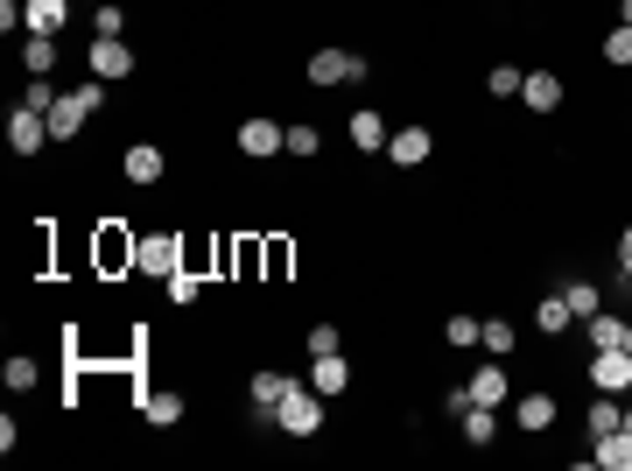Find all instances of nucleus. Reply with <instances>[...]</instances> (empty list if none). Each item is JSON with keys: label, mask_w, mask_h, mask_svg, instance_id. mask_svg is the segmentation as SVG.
<instances>
[{"label": "nucleus", "mask_w": 632, "mask_h": 471, "mask_svg": "<svg viewBox=\"0 0 632 471\" xmlns=\"http://www.w3.org/2000/svg\"><path fill=\"white\" fill-rule=\"evenodd\" d=\"M239 156H246V162L289 156V127H281L275 113H246V120H239Z\"/></svg>", "instance_id": "obj_1"}, {"label": "nucleus", "mask_w": 632, "mask_h": 471, "mask_svg": "<svg viewBox=\"0 0 632 471\" xmlns=\"http://www.w3.org/2000/svg\"><path fill=\"white\" fill-rule=\"evenodd\" d=\"M99 113V85H78V92H64V99L50 106V141H71V135H85V120Z\"/></svg>", "instance_id": "obj_2"}, {"label": "nucleus", "mask_w": 632, "mask_h": 471, "mask_svg": "<svg viewBox=\"0 0 632 471\" xmlns=\"http://www.w3.org/2000/svg\"><path fill=\"white\" fill-rule=\"evenodd\" d=\"M275 422L289 429V437H317V429H323V394H317L310 381H302V387H289V402L275 408Z\"/></svg>", "instance_id": "obj_3"}, {"label": "nucleus", "mask_w": 632, "mask_h": 471, "mask_svg": "<svg viewBox=\"0 0 632 471\" xmlns=\"http://www.w3.org/2000/svg\"><path fill=\"white\" fill-rule=\"evenodd\" d=\"M583 381L598 387V394H632V352H625V345H604V352H590Z\"/></svg>", "instance_id": "obj_4"}, {"label": "nucleus", "mask_w": 632, "mask_h": 471, "mask_svg": "<svg viewBox=\"0 0 632 471\" xmlns=\"http://www.w3.org/2000/svg\"><path fill=\"white\" fill-rule=\"evenodd\" d=\"M127 268H141V233H127L113 218V225H99V275H127Z\"/></svg>", "instance_id": "obj_5"}, {"label": "nucleus", "mask_w": 632, "mask_h": 471, "mask_svg": "<svg viewBox=\"0 0 632 471\" xmlns=\"http://www.w3.org/2000/svg\"><path fill=\"white\" fill-rule=\"evenodd\" d=\"M176 268H190V260H183V233H141V275L169 281Z\"/></svg>", "instance_id": "obj_6"}, {"label": "nucleus", "mask_w": 632, "mask_h": 471, "mask_svg": "<svg viewBox=\"0 0 632 471\" xmlns=\"http://www.w3.org/2000/svg\"><path fill=\"white\" fill-rule=\"evenodd\" d=\"M302 78H310V85H344V78H366V56H352V50H317L310 56V64H302Z\"/></svg>", "instance_id": "obj_7"}, {"label": "nucleus", "mask_w": 632, "mask_h": 471, "mask_svg": "<svg viewBox=\"0 0 632 471\" xmlns=\"http://www.w3.org/2000/svg\"><path fill=\"white\" fill-rule=\"evenodd\" d=\"M43 141H50V113H35V106L14 99V113H8V148H14V156H43Z\"/></svg>", "instance_id": "obj_8"}, {"label": "nucleus", "mask_w": 632, "mask_h": 471, "mask_svg": "<svg viewBox=\"0 0 632 471\" xmlns=\"http://www.w3.org/2000/svg\"><path fill=\"white\" fill-rule=\"evenodd\" d=\"M85 64H92V78H133V50H127V35H92Z\"/></svg>", "instance_id": "obj_9"}, {"label": "nucleus", "mask_w": 632, "mask_h": 471, "mask_svg": "<svg viewBox=\"0 0 632 471\" xmlns=\"http://www.w3.org/2000/svg\"><path fill=\"white\" fill-rule=\"evenodd\" d=\"M289 387H302V381H296V373H275V366H260V373H254V381H246V402H254V408H260V416H267V422H275V408H281V402H289Z\"/></svg>", "instance_id": "obj_10"}, {"label": "nucleus", "mask_w": 632, "mask_h": 471, "mask_svg": "<svg viewBox=\"0 0 632 471\" xmlns=\"http://www.w3.org/2000/svg\"><path fill=\"white\" fill-rule=\"evenodd\" d=\"M429 156H436V135H429V127H394V141H387V162H394V169H421Z\"/></svg>", "instance_id": "obj_11"}, {"label": "nucleus", "mask_w": 632, "mask_h": 471, "mask_svg": "<svg viewBox=\"0 0 632 471\" xmlns=\"http://www.w3.org/2000/svg\"><path fill=\"white\" fill-rule=\"evenodd\" d=\"M521 106L527 113H563V71H527V78H521Z\"/></svg>", "instance_id": "obj_12"}, {"label": "nucleus", "mask_w": 632, "mask_h": 471, "mask_svg": "<svg viewBox=\"0 0 632 471\" xmlns=\"http://www.w3.org/2000/svg\"><path fill=\"white\" fill-rule=\"evenodd\" d=\"M120 176L133 183V191H148V183H162V148L156 141H133L120 156Z\"/></svg>", "instance_id": "obj_13"}, {"label": "nucleus", "mask_w": 632, "mask_h": 471, "mask_svg": "<svg viewBox=\"0 0 632 471\" xmlns=\"http://www.w3.org/2000/svg\"><path fill=\"white\" fill-rule=\"evenodd\" d=\"M310 387L331 402V394H352V360L344 352H323V360H310Z\"/></svg>", "instance_id": "obj_14"}, {"label": "nucleus", "mask_w": 632, "mask_h": 471, "mask_svg": "<svg viewBox=\"0 0 632 471\" xmlns=\"http://www.w3.org/2000/svg\"><path fill=\"white\" fill-rule=\"evenodd\" d=\"M464 394H471V402H485V408H506V402H513V381H506V366L492 360V366H478V373H471V387H464Z\"/></svg>", "instance_id": "obj_15"}, {"label": "nucleus", "mask_w": 632, "mask_h": 471, "mask_svg": "<svg viewBox=\"0 0 632 471\" xmlns=\"http://www.w3.org/2000/svg\"><path fill=\"white\" fill-rule=\"evenodd\" d=\"M387 141H394L387 113H352V148L358 156H387Z\"/></svg>", "instance_id": "obj_16"}, {"label": "nucleus", "mask_w": 632, "mask_h": 471, "mask_svg": "<svg viewBox=\"0 0 632 471\" xmlns=\"http://www.w3.org/2000/svg\"><path fill=\"white\" fill-rule=\"evenodd\" d=\"M513 422H521L527 437H542V429H555V394H513Z\"/></svg>", "instance_id": "obj_17"}, {"label": "nucleus", "mask_w": 632, "mask_h": 471, "mask_svg": "<svg viewBox=\"0 0 632 471\" xmlns=\"http://www.w3.org/2000/svg\"><path fill=\"white\" fill-rule=\"evenodd\" d=\"M625 331H632V317H619V310H598V317H583V345H590V352H604V345H625Z\"/></svg>", "instance_id": "obj_18"}, {"label": "nucleus", "mask_w": 632, "mask_h": 471, "mask_svg": "<svg viewBox=\"0 0 632 471\" xmlns=\"http://www.w3.org/2000/svg\"><path fill=\"white\" fill-rule=\"evenodd\" d=\"M457 422H464V443H471V450H492V443H500V408L471 402V408H464Z\"/></svg>", "instance_id": "obj_19"}, {"label": "nucleus", "mask_w": 632, "mask_h": 471, "mask_svg": "<svg viewBox=\"0 0 632 471\" xmlns=\"http://www.w3.org/2000/svg\"><path fill=\"white\" fill-rule=\"evenodd\" d=\"M590 464H604V471H632V429L619 422L611 437H598V443H590Z\"/></svg>", "instance_id": "obj_20"}, {"label": "nucleus", "mask_w": 632, "mask_h": 471, "mask_svg": "<svg viewBox=\"0 0 632 471\" xmlns=\"http://www.w3.org/2000/svg\"><path fill=\"white\" fill-rule=\"evenodd\" d=\"M619 422H625V394H598V402H590V416H583L590 443H598V437H611Z\"/></svg>", "instance_id": "obj_21"}, {"label": "nucleus", "mask_w": 632, "mask_h": 471, "mask_svg": "<svg viewBox=\"0 0 632 471\" xmlns=\"http://www.w3.org/2000/svg\"><path fill=\"white\" fill-rule=\"evenodd\" d=\"M141 416L156 422V429H176V422H183V394H176V387H156V394H141Z\"/></svg>", "instance_id": "obj_22"}, {"label": "nucleus", "mask_w": 632, "mask_h": 471, "mask_svg": "<svg viewBox=\"0 0 632 471\" xmlns=\"http://www.w3.org/2000/svg\"><path fill=\"white\" fill-rule=\"evenodd\" d=\"M563 303H569V317H577V324H583V317H598L604 310V289H598V281H563Z\"/></svg>", "instance_id": "obj_23"}, {"label": "nucleus", "mask_w": 632, "mask_h": 471, "mask_svg": "<svg viewBox=\"0 0 632 471\" xmlns=\"http://www.w3.org/2000/svg\"><path fill=\"white\" fill-rule=\"evenodd\" d=\"M71 0H29V35H64Z\"/></svg>", "instance_id": "obj_24"}, {"label": "nucleus", "mask_w": 632, "mask_h": 471, "mask_svg": "<svg viewBox=\"0 0 632 471\" xmlns=\"http://www.w3.org/2000/svg\"><path fill=\"white\" fill-rule=\"evenodd\" d=\"M569 324H577V317H569V303H563V289H555V296H542V303H534V331H548V338H563Z\"/></svg>", "instance_id": "obj_25"}, {"label": "nucleus", "mask_w": 632, "mask_h": 471, "mask_svg": "<svg viewBox=\"0 0 632 471\" xmlns=\"http://www.w3.org/2000/svg\"><path fill=\"white\" fill-rule=\"evenodd\" d=\"M478 345H485V352H492V360H513V352H521V331H513V324H506V317H492V324H485V331H478Z\"/></svg>", "instance_id": "obj_26"}, {"label": "nucleus", "mask_w": 632, "mask_h": 471, "mask_svg": "<svg viewBox=\"0 0 632 471\" xmlns=\"http://www.w3.org/2000/svg\"><path fill=\"white\" fill-rule=\"evenodd\" d=\"M0 381H8V394H29L35 381H43V366H35V360H29V352H14V360H8V366H0Z\"/></svg>", "instance_id": "obj_27"}, {"label": "nucleus", "mask_w": 632, "mask_h": 471, "mask_svg": "<svg viewBox=\"0 0 632 471\" xmlns=\"http://www.w3.org/2000/svg\"><path fill=\"white\" fill-rule=\"evenodd\" d=\"M22 64H29V78H50V64H56V35H29V43H22Z\"/></svg>", "instance_id": "obj_28"}, {"label": "nucleus", "mask_w": 632, "mask_h": 471, "mask_svg": "<svg viewBox=\"0 0 632 471\" xmlns=\"http://www.w3.org/2000/svg\"><path fill=\"white\" fill-rule=\"evenodd\" d=\"M598 56H604V64H611V71H632V29L619 22V29H611V35H604V50H598Z\"/></svg>", "instance_id": "obj_29"}, {"label": "nucleus", "mask_w": 632, "mask_h": 471, "mask_svg": "<svg viewBox=\"0 0 632 471\" xmlns=\"http://www.w3.org/2000/svg\"><path fill=\"white\" fill-rule=\"evenodd\" d=\"M521 78H527L521 64H492V78H485V92H492V99H521Z\"/></svg>", "instance_id": "obj_30"}, {"label": "nucleus", "mask_w": 632, "mask_h": 471, "mask_svg": "<svg viewBox=\"0 0 632 471\" xmlns=\"http://www.w3.org/2000/svg\"><path fill=\"white\" fill-rule=\"evenodd\" d=\"M92 35H127V8H120V0H99V8H92Z\"/></svg>", "instance_id": "obj_31"}, {"label": "nucleus", "mask_w": 632, "mask_h": 471, "mask_svg": "<svg viewBox=\"0 0 632 471\" xmlns=\"http://www.w3.org/2000/svg\"><path fill=\"white\" fill-rule=\"evenodd\" d=\"M478 331H485V324H478V317H464V310H457L450 324H443V345H457V352H471V345H478Z\"/></svg>", "instance_id": "obj_32"}, {"label": "nucleus", "mask_w": 632, "mask_h": 471, "mask_svg": "<svg viewBox=\"0 0 632 471\" xmlns=\"http://www.w3.org/2000/svg\"><path fill=\"white\" fill-rule=\"evenodd\" d=\"M317 148H323V135H317L310 120H296V127H289V156H296V162H310Z\"/></svg>", "instance_id": "obj_33"}, {"label": "nucleus", "mask_w": 632, "mask_h": 471, "mask_svg": "<svg viewBox=\"0 0 632 471\" xmlns=\"http://www.w3.org/2000/svg\"><path fill=\"white\" fill-rule=\"evenodd\" d=\"M302 345H310V360H323V352H344V331H338V324H310Z\"/></svg>", "instance_id": "obj_34"}, {"label": "nucleus", "mask_w": 632, "mask_h": 471, "mask_svg": "<svg viewBox=\"0 0 632 471\" xmlns=\"http://www.w3.org/2000/svg\"><path fill=\"white\" fill-rule=\"evenodd\" d=\"M197 289H204V281L190 275V268H176V275L162 281V296H169V303H197Z\"/></svg>", "instance_id": "obj_35"}, {"label": "nucleus", "mask_w": 632, "mask_h": 471, "mask_svg": "<svg viewBox=\"0 0 632 471\" xmlns=\"http://www.w3.org/2000/svg\"><path fill=\"white\" fill-rule=\"evenodd\" d=\"M56 99H64V92H56L50 78H29V85H22V106H35V113H50Z\"/></svg>", "instance_id": "obj_36"}, {"label": "nucleus", "mask_w": 632, "mask_h": 471, "mask_svg": "<svg viewBox=\"0 0 632 471\" xmlns=\"http://www.w3.org/2000/svg\"><path fill=\"white\" fill-rule=\"evenodd\" d=\"M267 281H281V275H289V260H296V247H289V239H267Z\"/></svg>", "instance_id": "obj_37"}, {"label": "nucleus", "mask_w": 632, "mask_h": 471, "mask_svg": "<svg viewBox=\"0 0 632 471\" xmlns=\"http://www.w3.org/2000/svg\"><path fill=\"white\" fill-rule=\"evenodd\" d=\"M619 275L632 281V225H625V233H619Z\"/></svg>", "instance_id": "obj_38"}, {"label": "nucleus", "mask_w": 632, "mask_h": 471, "mask_svg": "<svg viewBox=\"0 0 632 471\" xmlns=\"http://www.w3.org/2000/svg\"><path fill=\"white\" fill-rule=\"evenodd\" d=\"M619 22H625V29H632V0H619Z\"/></svg>", "instance_id": "obj_39"}, {"label": "nucleus", "mask_w": 632, "mask_h": 471, "mask_svg": "<svg viewBox=\"0 0 632 471\" xmlns=\"http://www.w3.org/2000/svg\"><path fill=\"white\" fill-rule=\"evenodd\" d=\"M625 429H632V402H625Z\"/></svg>", "instance_id": "obj_40"}, {"label": "nucleus", "mask_w": 632, "mask_h": 471, "mask_svg": "<svg viewBox=\"0 0 632 471\" xmlns=\"http://www.w3.org/2000/svg\"><path fill=\"white\" fill-rule=\"evenodd\" d=\"M625 303H632V281H625Z\"/></svg>", "instance_id": "obj_41"}, {"label": "nucleus", "mask_w": 632, "mask_h": 471, "mask_svg": "<svg viewBox=\"0 0 632 471\" xmlns=\"http://www.w3.org/2000/svg\"><path fill=\"white\" fill-rule=\"evenodd\" d=\"M92 8H99V0H92Z\"/></svg>", "instance_id": "obj_42"}]
</instances>
